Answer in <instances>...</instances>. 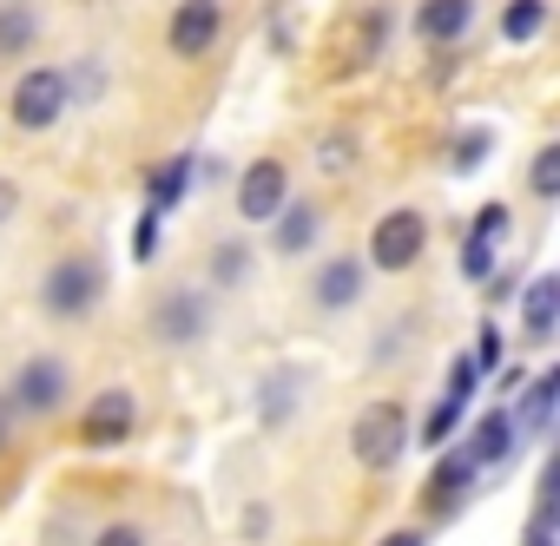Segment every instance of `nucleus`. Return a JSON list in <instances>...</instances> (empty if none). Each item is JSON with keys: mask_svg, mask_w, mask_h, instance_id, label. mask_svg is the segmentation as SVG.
Returning <instances> with one entry per match:
<instances>
[{"mask_svg": "<svg viewBox=\"0 0 560 546\" xmlns=\"http://www.w3.org/2000/svg\"><path fill=\"white\" fill-rule=\"evenodd\" d=\"M100 297H106V270H100V257H60L54 277H47V290H40L47 317H60V323L86 317Z\"/></svg>", "mask_w": 560, "mask_h": 546, "instance_id": "obj_1", "label": "nucleus"}, {"mask_svg": "<svg viewBox=\"0 0 560 546\" xmlns=\"http://www.w3.org/2000/svg\"><path fill=\"white\" fill-rule=\"evenodd\" d=\"M350 448H357L363 467L402 461V448H409V408H402V402H370V408L357 415V428H350Z\"/></svg>", "mask_w": 560, "mask_h": 546, "instance_id": "obj_2", "label": "nucleus"}, {"mask_svg": "<svg viewBox=\"0 0 560 546\" xmlns=\"http://www.w3.org/2000/svg\"><path fill=\"white\" fill-rule=\"evenodd\" d=\"M422 244H429L422 211H389V217H376V230H370V257H376V270H409V263L422 257Z\"/></svg>", "mask_w": 560, "mask_h": 546, "instance_id": "obj_3", "label": "nucleus"}, {"mask_svg": "<svg viewBox=\"0 0 560 546\" xmlns=\"http://www.w3.org/2000/svg\"><path fill=\"white\" fill-rule=\"evenodd\" d=\"M60 106H67V80L60 73H27L14 86V126H27V132H47L60 119Z\"/></svg>", "mask_w": 560, "mask_h": 546, "instance_id": "obj_4", "label": "nucleus"}, {"mask_svg": "<svg viewBox=\"0 0 560 546\" xmlns=\"http://www.w3.org/2000/svg\"><path fill=\"white\" fill-rule=\"evenodd\" d=\"M67 402V369L54 363V356H34L21 376H14V408H27V415H54Z\"/></svg>", "mask_w": 560, "mask_h": 546, "instance_id": "obj_5", "label": "nucleus"}, {"mask_svg": "<svg viewBox=\"0 0 560 546\" xmlns=\"http://www.w3.org/2000/svg\"><path fill=\"white\" fill-rule=\"evenodd\" d=\"M132 422H139L132 395H126V389H106V395L86 408V422H80V441H86V448H113V441H126V435H132Z\"/></svg>", "mask_w": 560, "mask_h": 546, "instance_id": "obj_6", "label": "nucleus"}, {"mask_svg": "<svg viewBox=\"0 0 560 546\" xmlns=\"http://www.w3.org/2000/svg\"><path fill=\"white\" fill-rule=\"evenodd\" d=\"M284 191H291L284 165H277V158H257V165L244 171V185H237V211H244V217H277V211H284Z\"/></svg>", "mask_w": 560, "mask_h": 546, "instance_id": "obj_7", "label": "nucleus"}, {"mask_svg": "<svg viewBox=\"0 0 560 546\" xmlns=\"http://www.w3.org/2000/svg\"><path fill=\"white\" fill-rule=\"evenodd\" d=\"M172 54L178 60H198V54H211V40H218V0H185V8L172 14Z\"/></svg>", "mask_w": 560, "mask_h": 546, "instance_id": "obj_8", "label": "nucleus"}, {"mask_svg": "<svg viewBox=\"0 0 560 546\" xmlns=\"http://www.w3.org/2000/svg\"><path fill=\"white\" fill-rule=\"evenodd\" d=\"M205 323H211V310H205V297H191V290H172V297L152 304V330H159L165 343H191V336H205Z\"/></svg>", "mask_w": 560, "mask_h": 546, "instance_id": "obj_9", "label": "nucleus"}, {"mask_svg": "<svg viewBox=\"0 0 560 546\" xmlns=\"http://www.w3.org/2000/svg\"><path fill=\"white\" fill-rule=\"evenodd\" d=\"M508 237V204H488L481 217H475V230H468V244H462V270L468 277H488L494 270V244Z\"/></svg>", "mask_w": 560, "mask_h": 546, "instance_id": "obj_10", "label": "nucleus"}, {"mask_svg": "<svg viewBox=\"0 0 560 546\" xmlns=\"http://www.w3.org/2000/svg\"><path fill=\"white\" fill-rule=\"evenodd\" d=\"M514 441H521V428H514V415H508V408H494V415H488V422L475 428V441H468L462 454H468V461H475V474H481V467H494V461H508V454H514Z\"/></svg>", "mask_w": 560, "mask_h": 546, "instance_id": "obj_11", "label": "nucleus"}, {"mask_svg": "<svg viewBox=\"0 0 560 546\" xmlns=\"http://www.w3.org/2000/svg\"><path fill=\"white\" fill-rule=\"evenodd\" d=\"M468 21H475V0H422L416 34L442 47V40H462V34H468Z\"/></svg>", "mask_w": 560, "mask_h": 546, "instance_id": "obj_12", "label": "nucleus"}, {"mask_svg": "<svg viewBox=\"0 0 560 546\" xmlns=\"http://www.w3.org/2000/svg\"><path fill=\"white\" fill-rule=\"evenodd\" d=\"M553 317H560V277H534L527 297H521V323H527V336L547 343V336H553Z\"/></svg>", "mask_w": 560, "mask_h": 546, "instance_id": "obj_13", "label": "nucleus"}, {"mask_svg": "<svg viewBox=\"0 0 560 546\" xmlns=\"http://www.w3.org/2000/svg\"><path fill=\"white\" fill-rule=\"evenodd\" d=\"M357 297H363V263H357V257H337L324 277H317V304H324V310H350Z\"/></svg>", "mask_w": 560, "mask_h": 546, "instance_id": "obj_14", "label": "nucleus"}, {"mask_svg": "<svg viewBox=\"0 0 560 546\" xmlns=\"http://www.w3.org/2000/svg\"><path fill=\"white\" fill-rule=\"evenodd\" d=\"M34 40H40V14L27 0H8V8H0V60H21Z\"/></svg>", "mask_w": 560, "mask_h": 546, "instance_id": "obj_15", "label": "nucleus"}, {"mask_svg": "<svg viewBox=\"0 0 560 546\" xmlns=\"http://www.w3.org/2000/svg\"><path fill=\"white\" fill-rule=\"evenodd\" d=\"M553 395H560V376L547 369V376H534V389H527V402H521V415H514V428H547L553 422Z\"/></svg>", "mask_w": 560, "mask_h": 546, "instance_id": "obj_16", "label": "nucleus"}, {"mask_svg": "<svg viewBox=\"0 0 560 546\" xmlns=\"http://www.w3.org/2000/svg\"><path fill=\"white\" fill-rule=\"evenodd\" d=\"M185 185H191V158H172V165H159V171H152V217H165V211L185 198Z\"/></svg>", "mask_w": 560, "mask_h": 546, "instance_id": "obj_17", "label": "nucleus"}, {"mask_svg": "<svg viewBox=\"0 0 560 546\" xmlns=\"http://www.w3.org/2000/svg\"><path fill=\"white\" fill-rule=\"evenodd\" d=\"M468 480H475V461L468 454H442V467H435V480H429V500H462L468 494Z\"/></svg>", "mask_w": 560, "mask_h": 546, "instance_id": "obj_18", "label": "nucleus"}, {"mask_svg": "<svg viewBox=\"0 0 560 546\" xmlns=\"http://www.w3.org/2000/svg\"><path fill=\"white\" fill-rule=\"evenodd\" d=\"M311 237H317V211L311 204H298V211H284V217H277V250H311Z\"/></svg>", "mask_w": 560, "mask_h": 546, "instance_id": "obj_19", "label": "nucleus"}, {"mask_svg": "<svg viewBox=\"0 0 560 546\" xmlns=\"http://www.w3.org/2000/svg\"><path fill=\"white\" fill-rule=\"evenodd\" d=\"M547 27V8H540V0H514V8L501 14V40H534Z\"/></svg>", "mask_w": 560, "mask_h": 546, "instance_id": "obj_20", "label": "nucleus"}, {"mask_svg": "<svg viewBox=\"0 0 560 546\" xmlns=\"http://www.w3.org/2000/svg\"><path fill=\"white\" fill-rule=\"evenodd\" d=\"M527 178H534V198H560V145H540Z\"/></svg>", "mask_w": 560, "mask_h": 546, "instance_id": "obj_21", "label": "nucleus"}, {"mask_svg": "<svg viewBox=\"0 0 560 546\" xmlns=\"http://www.w3.org/2000/svg\"><path fill=\"white\" fill-rule=\"evenodd\" d=\"M284 415H291V376H270V389H264V422L277 428Z\"/></svg>", "mask_w": 560, "mask_h": 546, "instance_id": "obj_22", "label": "nucleus"}, {"mask_svg": "<svg viewBox=\"0 0 560 546\" xmlns=\"http://www.w3.org/2000/svg\"><path fill=\"white\" fill-rule=\"evenodd\" d=\"M250 270V257H244V244H218V284H237Z\"/></svg>", "mask_w": 560, "mask_h": 546, "instance_id": "obj_23", "label": "nucleus"}, {"mask_svg": "<svg viewBox=\"0 0 560 546\" xmlns=\"http://www.w3.org/2000/svg\"><path fill=\"white\" fill-rule=\"evenodd\" d=\"M132 257H139V263H145V257H159V217H152V211L132 224Z\"/></svg>", "mask_w": 560, "mask_h": 546, "instance_id": "obj_24", "label": "nucleus"}, {"mask_svg": "<svg viewBox=\"0 0 560 546\" xmlns=\"http://www.w3.org/2000/svg\"><path fill=\"white\" fill-rule=\"evenodd\" d=\"M475 376H481V369H475V363L462 356V363L448 369V402H462V408H468V395H475Z\"/></svg>", "mask_w": 560, "mask_h": 546, "instance_id": "obj_25", "label": "nucleus"}, {"mask_svg": "<svg viewBox=\"0 0 560 546\" xmlns=\"http://www.w3.org/2000/svg\"><path fill=\"white\" fill-rule=\"evenodd\" d=\"M462 422V402H442L435 415H429V428H422V441H448V428Z\"/></svg>", "mask_w": 560, "mask_h": 546, "instance_id": "obj_26", "label": "nucleus"}, {"mask_svg": "<svg viewBox=\"0 0 560 546\" xmlns=\"http://www.w3.org/2000/svg\"><path fill=\"white\" fill-rule=\"evenodd\" d=\"M481 158H488V132H468V139H462V152H455V171H475Z\"/></svg>", "mask_w": 560, "mask_h": 546, "instance_id": "obj_27", "label": "nucleus"}, {"mask_svg": "<svg viewBox=\"0 0 560 546\" xmlns=\"http://www.w3.org/2000/svg\"><path fill=\"white\" fill-rule=\"evenodd\" d=\"M468 363H475V369H494V363H501V330H494V323L481 330V349H475Z\"/></svg>", "mask_w": 560, "mask_h": 546, "instance_id": "obj_28", "label": "nucleus"}, {"mask_svg": "<svg viewBox=\"0 0 560 546\" xmlns=\"http://www.w3.org/2000/svg\"><path fill=\"white\" fill-rule=\"evenodd\" d=\"M93 546H145V539H139V526H106Z\"/></svg>", "mask_w": 560, "mask_h": 546, "instance_id": "obj_29", "label": "nucleus"}, {"mask_svg": "<svg viewBox=\"0 0 560 546\" xmlns=\"http://www.w3.org/2000/svg\"><path fill=\"white\" fill-rule=\"evenodd\" d=\"M383 546H422V533H389Z\"/></svg>", "mask_w": 560, "mask_h": 546, "instance_id": "obj_30", "label": "nucleus"}, {"mask_svg": "<svg viewBox=\"0 0 560 546\" xmlns=\"http://www.w3.org/2000/svg\"><path fill=\"white\" fill-rule=\"evenodd\" d=\"M0 211H14V185H0Z\"/></svg>", "mask_w": 560, "mask_h": 546, "instance_id": "obj_31", "label": "nucleus"}, {"mask_svg": "<svg viewBox=\"0 0 560 546\" xmlns=\"http://www.w3.org/2000/svg\"><path fill=\"white\" fill-rule=\"evenodd\" d=\"M0 435H8V415H0Z\"/></svg>", "mask_w": 560, "mask_h": 546, "instance_id": "obj_32", "label": "nucleus"}]
</instances>
